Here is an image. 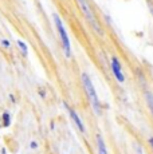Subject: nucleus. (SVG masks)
<instances>
[{"instance_id": "39448f33", "label": "nucleus", "mask_w": 153, "mask_h": 154, "mask_svg": "<svg viewBox=\"0 0 153 154\" xmlns=\"http://www.w3.org/2000/svg\"><path fill=\"white\" fill-rule=\"evenodd\" d=\"M64 106H66V109H67V111H69V114H70V117H71V119L75 122V125H76V127L79 129V131L81 133H85V127H83V123H82V121H81V118L78 117V114L73 110L70 106H67L66 103H64Z\"/></svg>"}, {"instance_id": "f257e3e1", "label": "nucleus", "mask_w": 153, "mask_h": 154, "mask_svg": "<svg viewBox=\"0 0 153 154\" xmlns=\"http://www.w3.org/2000/svg\"><path fill=\"white\" fill-rule=\"evenodd\" d=\"M82 82H83L85 91H86V94H87V98L90 100V105H92L94 112H95L97 115H99L101 114V103H99V99L95 93V88H94V86H93L87 74H82Z\"/></svg>"}, {"instance_id": "f8f14e48", "label": "nucleus", "mask_w": 153, "mask_h": 154, "mask_svg": "<svg viewBox=\"0 0 153 154\" xmlns=\"http://www.w3.org/2000/svg\"><path fill=\"white\" fill-rule=\"evenodd\" d=\"M149 143H151V146H152V149H153V137L149 140Z\"/></svg>"}, {"instance_id": "f03ea898", "label": "nucleus", "mask_w": 153, "mask_h": 154, "mask_svg": "<svg viewBox=\"0 0 153 154\" xmlns=\"http://www.w3.org/2000/svg\"><path fill=\"white\" fill-rule=\"evenodd\" d=\"M78 3H79V5H81L82 12H83V15L86 16L87 22L92 24V27L97 31V34L102 35V29L99 27V22L97 20V16H95V14H94L92 5L89 4V2H87V0H78Z\"/></svg>"}, {"instance_id": "0eeeda50", "label": "nucleus", "mask_w": 153, "mask_h": 154, "mask_svg": "<svg viewBox=\"0 0 153 154\" xmlns=\"http://www.w3.org/2000/svg\"><path fill=\"white\" fill-rule=\"evenodd\" d=\"M145 99H146V103L149 106V110H151L152 115H153V94L151 91H146L145 93Z\"/></svg>"}, {"instance_id": "ddd939ff", "label": "nucleus", "mask_w": 153, "mask_h": 154, "mask_svg": "<svg viewBox=\"0 0 153 154\" xmlns=\"http://www.w3.org/2000/svg\"><path fill=\"white\" fill-rule=\"evenodd\" d=\"M151 12H152V15H153V5H151Z\"/></svg>"}, {"instance_id": "7ed1b4c3", "label": "nucleus", "mask_w": 153, "mask_h": 154, "mask_svg": "<svg viewBox=\"0 0 153 154\" xmlns=\"http://www.w3.org/2000/svg\"><path fill=\"white\" fill-rule=\"evenodd\" d=\"M54 22H55V26L58 28V32H59V36H61V40H62V44H63V50H64V54L66 56H70L71 55V48H70V39L67 36V32L63 27V23H62L61 17L58 16L57 14H54Z\"/></svg>"}, {"instance_id": "4468645a", "label": "nucleus", "mask_w": 153, "mask_h": 154, "mask_svg": "<svg viewBox=\"0 0 153 154\" xmlns=\"http://www.w3.org/2000/svg\"><path fill=\"white\" fill-rule=\"evenodd\" d=\"M2 154H5V150H4V149H3V150H2Z\"/></svg>"}, {"instance_id": "9b49d317", "label": "nucleus", "mask_w": 153, "mask_h": 154, "mask_svg": "<svg viewBox=\"0 0 153 154\" xmlns=\"http://www.w3.org/2000/svg\"><path fill=\"white\" fill-rule=\"evenodd\" d=\"M3 44H4V46H5V47H8V46H10V43H8V42H7V40H3Z\"/></svg>"}, {"instance_id": "9d476101", "label": "nucleus", "mask_w": 153, "mask_h": 154, "mask_svg": "<svg viewBox=\"0 0 153 154\" xmlns=\"http://www.w3.org/2000/svg\"><path fill=\"white\" fill-rule=\"evenodd\" d=\"M36 147H38V143L35 141H32L31 142V149H36Z\"/></svg>"}, {"instance_id": "6e6552de", "label": "nucleus", "mask_w": 153, "mask_h": 154, "mask_svg": "<svg viewBox=\"0 0 153 154\" xmlns=\"http://www.w3.org/2000/svg\"><path fill=\"white\" fill-rule=\"evenodd\" d=\"M10 123H11L10 114H8V112H4V114H3V125L7 127V126H10Z\"/></svg>"}, {"instance_id": "423d86ee", "label": "nucleus", "mask_w": 153, "mask_h": 154, "mask_svg": "<svg viewBox=\"0 0 153 154\" xmlns=\"http://www.w3.org/2000/svg\"><path fill=\"white\" fill-rule=\"evenodd\" d=\"M97 145H98V154H108L106 147H105V142L102 140L101 135L97 137Z\"/></svg>"}, {"instance_id": "20e7f679", "label": "nucleus", "mask_w": 153, "mask_h": 154, "mask_svg": "<svg viewBox=\"0 0 153 154\" xmlns=\"http://www.w3.org/2000/svg\"><path fill=\"white\" fill-rule=\"evenodd\" d=\"M111 70H113V74L117 78V81H118L120 83H122V82L125 81V76H123V72H122V69H121V63H120V60L116 58V56L111 58Z\"/></svg>"}, {"instance_id": "1a4fd4ad", "label": "nucleus", "mask_w": 153, "mask_h": 154, "mask_svg": "<svg viewBox=\"0 0 153 154\" xmlns=\"http://www.w3.org/2000/svg\"><path fill=\"white\" fill-rule=\"evenodd\" d=\"M17 46L20 47V48H22V51H23V54L24 55H27V46H26L24 43L22 42V40H17Z\"/></svg>"}]
</instances>
